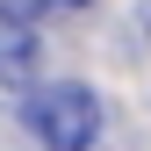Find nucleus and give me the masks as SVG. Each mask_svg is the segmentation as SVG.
<instances>
[{"instance_id":"obj_1","label":"nucleus","mask_w":151,"mask_h":151,"mask_svg":"<svg viewBox=\"0 0 151 151\" xmlns=\"http://www.w3.org/2000/svg\"><path fill=\"white\" fill-rule=\"evenodd\" d=\"M29 129L43 137V151H93L101 144V93L65 79V86H43L29 101Z\"/></svg>"},{"instance_id":"obj_2","label":"nucleus","mask_w":151,"mask_h":151,"mask_svg":"<svg viewBox=\"0 0 151 151\" xmlns=\"http://www.w3.org/2000/svg\"><path fill=\"white\" fill-rule=\"evenodd\" d=\"M36 65V36L14 22V14H0V79H22Z\"/></svg>"},{"instance_id":"obj_3","label":"nucleus","mask_w":151,"mask_h":151,"mask_svg":"<svg viewBox=\"0 0 151 151\" xmlns=\"http://www.w3.org/2000/svg\"><path fill=\"white\" fill-rule=\"evenodd\" d=\"M36 7H50V0H0V14H14V22H22V14H36Z\"/></svg>"},{"instance_id":"obj_4","label":"nucleus","mask_w":151,"mask_h":151,"mask_svg":"<svg viewBox=\"0 0 151 151\" xmlns=\"http://www.w3.org/2000/svg\"><path fill=\"white\" fill-rule=\"evenodd\" d=\"M72 7H79V0H72Z\"/></svg>"}]
</instances>
